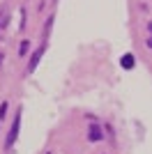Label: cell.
<instances>
[{
    "label": "cell",
    "mask_w": 152,
    "mask_h": 154,
    "mask_svg": "<svg viewBox=\"0 0 152 154\" xmlns=\"http://www.w3.org/2000/svg\"><path fill=\"white\" fill-rule=\"evenodd\" d=\"M19 129H21V110L14 115V122H12L9 134H7V138H5V147H12L14 143H16V138H19Z\"/></svg>",
    "instance_id": "6da1fadb"
},
{
    "label": "cell",
    "mask_w": 152,
    "mask_h": 154,
    "mask_svg": "<svg viewBox=\"0 0 152 154\" xmlns=\"http://www.w3.org/2000/svg\"><path fill=\"white\" fill-rule=\"evenodd\" d=\"M44 51H46V46H39L37 51H32V55H30V62H28V74H32V71L37 69V64L42 62V55H44Z\"/></svg>",
    "instance_id": "7a4b0ae2"
},
{
    "label": "cell",
    "mask_w": 152,
    "mask_h": 154,
    "mask_svg": "<svg viewBox=\"0 0 152 154\" xmlns=\"http://www.w3.org/2000/svg\"><path fill=\"white\" fill-rule=\"evenodd\" d=\"M101 136H104V134H101V127H99V124H92V127L88 129V138H90L92 143H95V140H101Z\"/></svg>",
    "instance_id": "3957f363"
},
{
    "label": "cell",
    "mask_w": 152,
    "mask_h": 154,
    "mask_svg": "<svg viewBox=\"0 0 152 154\" xmlns=\"http://www.w3.org/2000/svg\"><path fill=\"white\" fill-rule=\"evenodd\" d=\"M120 64L125 67V69H131L134 64H136V58H134L131 53H127V55H122V60H120Z\"/></svg>",
    "instance_id": "277c9868"
},
{
    "label": "cell",
    "mask_w": 152,
    "mask_h": 154,
    "mask_svg": "<svg viewBox=\"0 0 152 154\" xmlns=\"http://www.w3.org/2000/svg\"><path fill=\"white\" fill-rule=\"evenodd\" d=\"M9 23V7H0V28H7Z\"/></svg>",
    "instance_id": "5b68a950"
},
{
    "label": "cell",
    "mask_w": 152,
    "mask_h": 154,
    "mask_svg": "<svg viewBox=\"0 0 152 154\" xmlns=\"http://www.w3.org/2000/svg\"><path fill=\"white\" fill-rule=\"evenodd\" d=\"M51 28H53V16H49L46 19V26H44V39L51 37Z\"/></svg>",
    "instance_id": "8992f818"
},
{
    "label": "cell",
    "mask_w": 152,
    "mask_h": 154,
    "mask_svg": "<svg viewBox=\"0 0 152 154\" xmlns=\"http://www.w3.org/2000/svg\"><path fill=\"white\" fill-rule=\"evenodd\" d=\"M28 48H30V44H28V42H21V46H19V55H21V58L28 55Z\"/></svg>",
    "instance_id": "52a82bcc"
},
{
    "label": "cell",
    "mask_w": 152,
    "mask_h": 154,
    "mask_svg": "<svg viewBox=\"0 0 152 154\" xmlns=\"http://www.w3.org/2000/svg\"><path fill=\"white\" fill-rule=\"evenodd\" d=\"M147 30H150V35H147V46L152 48V21H150V26H147Z\"/></svg>",
    "instance_id": "ba28073f"
},
{
    "label": "cell",
    "mask_w": 152,
    "mask_h": 154,
    "mask_svg": "<svg viewBox=\"0 0 152 154\" xmlns=\"http://www.w3.org/2000/svg\"><path fill=\"white\" fill-rule=\"evenodd\" d=\"M5 113H7V103H2L0 106V117H5Z\"/></svg>",
    "instance_id": "9c48e42d"
}]
</instances>
